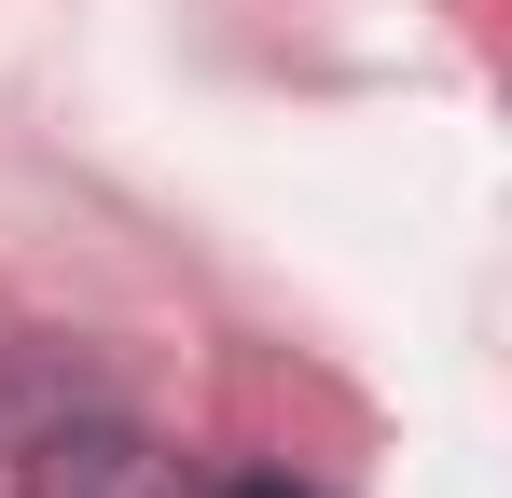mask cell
Here are the masks:
<instances>
[{
  "mask_svg": "<svg viewBox=\"0 0 512 498\" xmlns=\"http://www.w3.org/2000/svg\"><path fill=\"white\" fill-rule=\"evenodd\" d=\"M222 498H305V485H277V471H236V485H222Z\"/></svg>",
  "mask_w": 512,
  "mask_h": 498,
  "instance_id": "2",
  "label": "cell"
},
{
  "mask_svg": "<svg viewBox=\"0 0 512 498\" xmlns=\"http://www.w3.org/2000/svg\"><path fill=\"white\" fill-rule=\"evenodd\" d=\"M14 498H194V471L153 429H125V415H56L14 457Z\"/></svg>",
  "mask_w": 512,
  "mask_h": 498,
  "instance_id": "1",
  "label": "cell"
}]
</instances>
